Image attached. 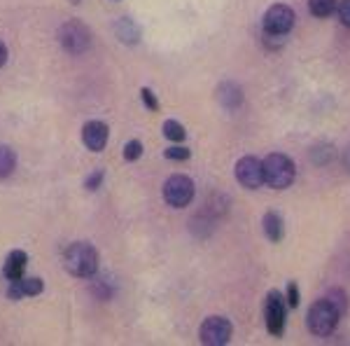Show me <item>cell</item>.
<instances>
[{
    "label": "cell",
    "instance_id": "1",
    "mask_svg": "<svg viewBox=\"0 0 350 346\" xmlns=\"http://www.w3.org/2000/svg\"><path fill=\"white\" fill-rule=\"evenodd\" d=\"M64 267L68 269V274L77 276V279H92L98 271V253L87 241L70 243L64 253Z\"/></svg>",
    "mask_w": 350,
    "mask_h": 346
},
{
    "label": "cell",
    "instance_id": "2",
    "mask_svg": "<svg viewBox=\"0 0 350 346\" xmlns=\"http://www.w3.org/2000/svg\"><path fill=\"white\" fill-rule=\"evenodd\" d=\"M264 166V183L273 190H287L297 178V166L292 157L283 152H271L267 160L262 162Z\"/></svg>",
    "mask_w": 350,
    "mask_h": 346
},
{
    "label": "cell",
    "instance_id": "3",
    "mask_svg": "<svg viewBox=\"0 0 350 346\" xmlns=\"http://www.w3.org/2000/svg\"><path fill=\"white\" fill-rule=\"evenodd\" d=\"M338 319H341V311L325 297V299H318V302L310 304L308 316H306V325L315 337H329V334L336 330Z\"/></svg>",
    "mask_w": 350,
    "mask_h": 346
},
{
    "label": "cell",
    "instance_id": "4",
    "mask_svg": "<svg viewBox=\"0 0 350 346\" xmlns=\"http://www.w3.org/2000/svg\"><path fill=\"white\" fill-rule=\"evenodd\" d=\"M59 42L68 54H84L92 47V31L80 19H70L59 28Z\"/></svg>",
    "mask_w": 350,
    "mask_h": 346
},
{
    "label": "cell",
    "instance_id": "5",
    "mask_svg": "<svg viewBox=\"0 0 350 346\" xmlns=\"http://www.w3.org/2000/svg\"><path fill=\"white\" fill-rule=\"evenodd\" d=\"M163 199L173 208H185L194 199V180L189 175L175 173L163 183Z\"/></svg>",
    "mask_w": 350,
    "mask_h": 346
},
{
    "label": "cell",
    "instance_id": "6",
    "mask_svg": "<svg viewBox=\"0 0 350 346\" xmlns=\"http://www.w3.org/2000/svg\"><path fill=\"white\" fill-rule=\"evenodd\" d=\"M285 316H287V299L283 293L271 291L267 295V304H264V321H267V330L273 337H280L285 330Z\"/></svg>",
    "mask_w": 350,
    "mask_h": 346
},
{
    "label": "cell",
    "instance_id": "7",
    "mask_svg": "<svg viewBox=\"0 0 350 346\" xmlns=\"http://www.w3.org/2000/svg\"><path fill=\"white\" fill-rule=\"evenodd\" d=\"M231 334H234V328H231V323L224 319V316H211V319L203 321V325L199 330L201 344H206V346L229 344Z\"/></svg>",
    "mask_w": 350,
    "mask_h": 346
},
{
    "label": "cell",
    "instance_id": "8",
    "mask_svg": "<svg viewBox=\"0 0 350 346\" xmlns=\"http://www.w3.org/2000/svg\"><path fill=\"white\" fill-rule=\"evenodd\" d=\"M295 10L287 8V5L278 3L271 5L264 14V33H271V36H287L295 26Z\"/></svg>",
    "mask_w": 350,
    "mask_h": 346
},
{
    "label": "cell",
    "instance_id": "9",
    "mask_svg": "<svg viewBox=\"0 0 350 346\" xmlns=\"http://www.w3.org/2000/svg\"><path fill=\"white\" fill-rule=\"evenodd\" d=\"M236 180L247 190H259L264 185V166L255 155H245L236 162Z\"/></svg>",
    "mask_w": 350,
    "mask_h": 346
},
{
    "label": "cell",
    "instance_id": "10",
    "mask_svg": "<svg viewBox=\"0 0 350 346\" xmlns=\"http://www.w3.org/2000/svg\"><path fill=\"white\" fill-rule=\"evenodd\" d=\"M108 136H110L108 124L100 122V120H92V122H87L82 127V140L92 152L103 150V147L108 145Z\"/></svg>",
    "mask_w": 350,
    "mask_h": 346
},
{
    "label": "cell",
    "instance_id": "11",
    "mask_svg": "<svg viewBox=\"0 0 350 346\" xmlns=\"http://www.w3.org/2000/svg\"><path fill=\"white\" fill-rule=\"evenodd\" d=\"M215 96H217L219 106L227 108V110H236V108L243 103V89L236 82H229V80L219 84Z\"/></svg>",
    "mask_w": 350,
    "mask_h": 346
},
{
    "label": "cell",
    "instance_id": "12",
    "mask_svg": "<svg viewBox=\"0 0 350 346\" xmlns=\"http://www.w3.org/2000/svg\"><path fill=\"white\" fill-rule=\"evenodd\" d=\"M26 264H28V255L24 251H12L5 260V267H3V274L8 281H19L26 271Z\"/></svg>",
    "mask_w": 350,
    "mask_h": 346
},
{
    "label": "cell",
    "instance_id": "13",
    "mask_svg": "<svg viewBox=\"0 0 350 346\" xmlns=\"http://www.w3.org/2000/svg\"><path fill=\"white\" fill-rule=\"evenodd\" d=\"M262 225H264V234H267V239L271 243H280V241H283V236H285V223H283V218H280L278 213L269 211L267 215H264Z\"/></svg>",
    "mask_w": 350,
    "mask_h": 346
},
{
    "label": "cell",
    "instance_id": "14",
    "mask_svg": "<svg viewBox=\"0 0 350 346\" xmlns=\"http://www.w3.org/2000/svg\"><path fill=\"white\" fill-rule=\"evenodd\" d=\"M115 31H117V38H120L122 42H126V45H133V42L140 40V28L135 26L129 16H124V19L117 21Z\"/></svg>",
    "mask_w": 350,
    "mask_h": 346
},
{
    "label": "cell",
    "instance_id": "15",
    "mask_svg": "<svg viewBox=\"0 0 350 346\" xmlns=\"http://www.w3.org/2000/svg\"><path fill=\"white\" fill-rule=\"evenodd\" d=\"M16 169V155L12 147L8 145H0V180L3 178H10Z\"/></svg>",
    "mask_w": 350,
    "mask_h": 346
},
{
    "label": "cell",
    "instance_id": "16",
    "mask_svg": "<svg viewBox=\"0 0 350 346\" xmlns=\"http://www.w3.org/2000/svg\"><path fill=\"white\" fill-rule=\"evenodd\" d=\"M338 8V0H308V10L313 16L318 19H325V16L334 14Z\"/></svg>",
    "mask_w": 350,
    "mask_h": 346
},
{
    "label": "cell",
    "instance_id": "17",
    "mask_svg": "<svg viewBox=\"0 0 350 346\" xmlns=\"http://www.w3.org/2000/svg\"><path fill=\"white\" fill-rule=\"evenodd\" d=\"M163 136H166L168 140H173V143H183V140L187 138V132H185V127L180 122L166 120L163 122Z\"/></svg>",
    "mask_w": 350,
    "mask_h": 346
},
{
    "label": "cell",
    "instance_id": "18",
    "mask_svg": "<svg viewBox=\"0 0 350 346\" xmlns=\"http://www.w3.org/2000/svg\"><path fill=\"white\" fill-rule=\"evenodd\" d=\"M332 160H334V145L327 143V145H318L313 150V162L318 164V166H320V164L332 162Z\"/></svg>",
    "mask_w": 350,
    "mask_h": 346
},
{
    "label": "cell",
    "instance_id": "19",
    "mask_svg": "<svg viewBox=\"0 0 350 346\" xmlns=\"http://www.w3.org/2000/svg\"><path fill=\"white\" fill-rule=\"evenodd\" d=\"M163 157H166V160H175V162H187L191 157V152H189V147L173 145V147H168V150L163 152Z\"/></svg>",
    "mask_w": 350,
    "mask_h": 346
},
{
    "label": "cell",
    "instance_id": "20",
    "mask_svg": "<svg viewBox=\"0 0 350 346\" xmlns=\"http://www.w3.org/2000/svg\"><path fill=\"white\" fill-rule=\"evenodd\" d=\"M140 155H143V143H140V140H129V143L124 145V160L126 162L140 160Z\"/></svg>",
    "mask_w": 350,
    "mask_h": 346
},
{
    "label": "cell",
    "instance_id": "21",
    "mask_svg": "<svg viewBox=\"0 0 350 346\" xmlns=\"http://www.w3.org/2000/svg\"><path fill=\"white\" fill-rule=\"evenodd\" d=\"M327 299H329V302L334 304L336 309L341 311V314H343V311H346L348 302H346V293H343V291H336V288H334V291L327 293Z\"/></svg>",
    "mask_w": 350,
    "mask_h": 346
},
{
    "label": "cell",
    "instance_id": "22",
    "mask_svg": "<svg viewBox=\"0 0 350 346\" xmlns=\"http://www.w3.org/2000/svg\"><path fill=\"white\" fill-rule=\"evenodd\" d=\"M140 96H143V101H145V106H148V110H159V101H157V96L152 94V89L148 87H143L140 89Z\"/></svg>",
    "mask_w": 350,
    "mask_h": 346
},
{
    "label": "cell",
    "instance_id": "23",
    "mask_svg": "<svg viewBox=\"0 0 350 346\" xmlns=\"http://www.w3.org/2000/svg\"><path fill=\"white\" fill-rule=\"evenodd\" d=\"M287 304H290V309H297L299 306V288L295 281L287 283Z\"/></svg>",
    "mask_w": 350,
    "mask_h": 346
},
{
    "label": "cell",
    "instance_id": "24",
    "mask_svg": "<svg viewBox=\"0 0 350 346\" xmlns=\"http://www.w3.org/2000/svg\"><path fill=\"white\" fill-rule=\"evenodd\" d=\"M336 10H338V19H341V24L350 28V0H341Z\"/></svg>",
    "mask_w": 350,
    "mask_h": 346
},
{
    "label": "cell",
    "instance_id": "25",
    "mask_svg": "<svg viewBox=\"0 0 350 346\" xmlns=\"http://www.w3.org/2000/svg\"><path fill=\"white\" fill-rule=\"evenodd\" d=\"M103 183V171H94L92 175L87 178V190H98V185Z\"/></svg>",
    "mask_w": 350,
    "mask_h": 346
},
{
    "label": "cell",
    "instance_id": "26",
    "mask_svg": "<svg viewBox=\"0 0 350 346\" xmlns=\"http://www.w3.org/2000/svg\"><path fill=\"white\" fill-rule=\"evenodd\" d=\"M8 47H5V42H0V68H3L5 64H8Z\"/></svg>",
    "mask_w": 350,
    "mask_h": 346
},
{
    "label": "cell",
    "instance_id": "27",
    "mask_svg": "<svg viewBox=\"0 0 350 346\" xmlns=\"http://www.w3.org/2000/svg\"><path fill=\"white\" fill-rule=\"evenodd\" d=\"M343 164H346V166L350 169V147H348L346 152H343Z\"/></svg>",
    "mask_w": 350,
    "mask_h": 346
}]
</instances>
